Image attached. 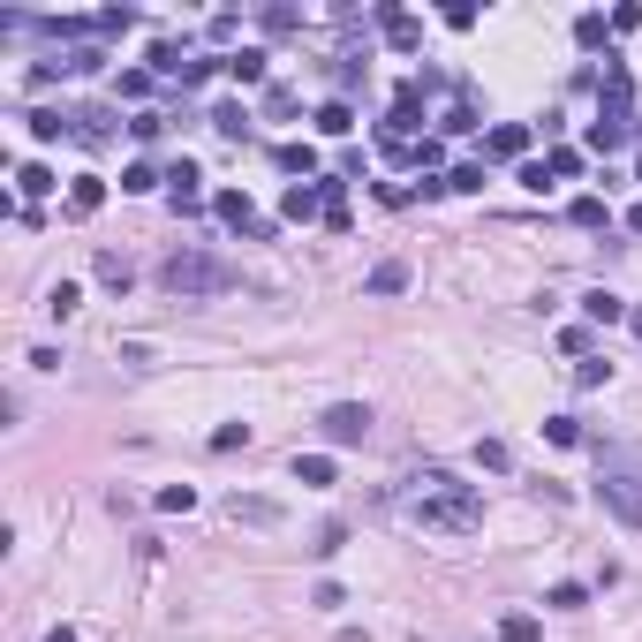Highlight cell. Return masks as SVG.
I'll use <instances>...</instances> for the list:
<instances>
[{"label": "cell", "instance_id": "6da1fadb", "mask_svg": "<svg viewBox=\"0 0 642 642\" xmlns=\"http://www.w3.org/2000/svg\"><path fill=\"white\" fill-rule=\"evenodd\" d=\"M401 514H408L416 529H431V537H469V529H484V499H476V484H461L454 469L408 476Z\"/></svg>", "mask_w": 642, "mask_h": 642}, {"label": "cell", "instance_id": "7a4b0ae2", "mask_svg": "<svg viewBox=\"0 0 642 642\" xmlns=\"http://www.w3.org/2000/svg\"><path fill=\"white\" fill-rule=\"evenodd\" d=\"M597 507H605L612 522L642 529V454H627V446H597Z\"/></svg>", "mask_w": 642, "mask_h": 642}, {"label": "cell", "instance_id": "3957f363", "mask_svg": "<svg viewBox=\"0 0 642 642\" xmlns=\"http://www.w3.org/2000/svg\"><path fill=\"white\" fill-rule=\"evenodd\" d=\"M159 288L182 295V303H204V295H227V288H235V265L212 257V250H174L167 265H159Z\"/></svg>", "mask_w": 642, "mask_h": 642}, {"label": "cell", "instance_id": "277c9868", "mask_svg": "<svg viewBox=\"0 0 642 642\" xmlns=\"http://www.w3.org/2000/svg\"><path fill=\"white\" fill-rule=\"evenodd\" d=\"M318 431H325L333 446H363V439H371V408H363V401H333V408L318 416Z\"/></svg>", "mask_w": 642, "mask_h": 642}, {"label": "cell", "instance_id": "5b68a950", "mask_svg": "<svg viewBox=\"0 0 642 642\" xmlns=\"http://www.w3.org/2000/svg\"><path fill=\"white\" fill-rule=\"evenodd\" d=\"M212 212H220L227 227H235V235H250V242H265L272 227L257 220V204H250V189H220V197H212Z\"/></svg>", "mask_w": 642, "mask_h": 642}, {"label": "cell", "instance_id": "8992f818", "mask_svg": "<svg viewBox=\"0 0 642 642\" xmlns=\"http://www.w3.org/2000/svg\"><path fill=\"white\" fill-rule=\"evenodd\" d=\"M280 220H295V227L325 220V189H318V182H295L288 197H280Z\"/></svg>", "mask_w": 642, "mask_h": 642}, {"label": "cell", "instance_id": "52a82bcc", "mask_svg": "<svg viewBox=\"0 0 642 642\" xmlns=\"http://www.w3.org/2000/svg\"><path fill=\"white\" fill-rule=\"evenodd\" d=\"M378 31H386L393 53H416V46H423V23L408 16V8H378Z\"/></svg>", "mask_w": 642, "mask_h": 642}, {"label": "cell", "instance_id": "ba28073f", "mask_svg": "<svg viewBox=\"0 0 642 642\" xmlns=\"http://www.w3.org/2000/svg\"><path fill=\"white\" fill-rule=\"evenodd\" d=\"M167 197H174V212H204V174L189 167V159L167 174Z\"/></svg>", "mask_w": 642, "mask_h": 642}, {"label": "cell", "instance_id": "9c48e42d", "mask_svg": "<svg viewBox=\"0 0 642 642\" xmlns=\"http://www.w3.org/2000/svg\"><path fill=\"white\" fill-rule=\"evenodd\" d=\"M265 61H272V53H257V46L220 53V76H235V84H265Z\"/></svg>", "mask_w": 642, "mask_h": 642}, {"label": "cell", "instance_id": "30bf717a", "mask_svg": "<svg viewBox=\"0 0 642 642\" xmlns=\"http://www.w3.org/2000/svg\"><path fill=\"white\" fill-rule=\"evenodd\" d=\"M522 152H529V129H522V121H499V129L484 136V159H522Z\"/></svg>", "mask_w": 642, "mask_h": 642}, {"label": "cell", "instance_id": "8fae6325", "mask_svg": "<svg viewBox=\"0 0 642 642\" xmlns=\"http://www.w3.org/2000/svg\"><path fill=\"white\" fill-rule=\"evenodd\" d=\"M99 204H106V182H99V174H76V182H68V212H76V220H91Z\"/></svg>", "mask_w": 642, "mask_h": 642}, {"label": "cell", "instance_id": "7c38bea8", "mask_svg": "<svg viewBox=\"0 0 642 642\" xmlns=\"http://www.w3.org/2000/svg\"><path fill=\"white\" fill-rule=\"evenodd\" d=\"M582 318H590V325H620V318H627V303H620L612 288H590V295H582Z\"/></svg>", "mask_w": 642, "mask_h": 642}, {"label": "cell", "instance_id": "4fadbf2b", "mask_svg": "<svg viewBox=\"0 0 642 642\" xmlns=\"http://www.w3.org/2000/svg\"><path fill=\"white\" fill-rule=\"evenodd\" d=\"M91 272H99V280H106L114 295H129V280H136V265H129L121 250H99V265H91Z\"/></svg>", "mask_w": 642, "mask_h": 642}, {"label": "cell", "instance_id": "5bb4252c", "mask_svg": "<svg viewBox=\"0 0 642 642\" xmlns=\"http://www.w3.org/2000/svg\"><path fill=\"white\" fill-rule=\"evenodd\" d=\"M333 454H295V484H310V491H325V484H333Z\"/></svg>", "mask_w": 642, "mask_h": 642}, {"label": "cell", "instance_id": "9a60e30c", "mask_svg": "<svg viewBox=\"0 0 642 642\" xmlns=\"http://www.w3.org/2000/svg\"><path fill=\"white\" fill-rule=\"evenodd\" d=\"M363 288H371V295H401V288H408V265H401V257H386V265H371V280H363Z\"/></svg>", "mask_w": 642, "mask_h": 642}, {"label": "cell", "instance_id": "2e32d148", "mask_svg": "<svg viewBox=\"0 0 642 642\" xmlns=\"http://www.w3.org/2000/svg\"><path fill=\"white\" fill-rule=\"evenodd\" d=\"M348 129H355V106L348 99H325L318 106V136H348Z\"/></svg>", "mask_w": 642, "mask_h": 642}, {"label": "cell", "instance_id": "e0dca14e", "mask_svg": "<svg viewBox=\"0 0 642 642\" xmlns=\"http://www.w3.org/2000/svg\"><path fill=\"white\" fill-rule=\"evenodd\" d=\"M257 23H265V31H303V8H295V0H272V8H257Z\"/></svg>", "mask_w": 642, "mask_h": 642}, {"label": "cell", "instance_id": "ac0fdd59", "mask_svg": "<svg viewBox=\"0 0 642 642\" xmlns=\"http://www.w3.org/2000/svg\"><path fill=\"white\" fill-rule=\"evenodd\" d=\"M23 121H31L38 144H53V136H76V114H23Z\"/></svg>", "mask_w": 642, "mask_h": 642}, {"label": "cell", "instance_id": "d6986e66", "mask_svg": "<svg viewBox=\"0 0 642 642\" xmlns=\"http://www.w3.org/2000/svg\"><path fill=\"white\" fill-rule=\"evenodd\" d=\"M544 174H552V182H575V174H582V152H575V144H559V152H544Z\"/></svg>", "mask_w": 642, "mask_h": 642}, {"label": "cell", "instance_id": "ffe728a7", "mask_svg": "<svg viewBox=\"0 0 642 642\" xmlns=\"http://www.w3.org/2000/svg\"><path fill=\"white\" fill-rule=\"evenodd\" d=\"M159 182H167V174H159V167H144V159H136V167H121V189H129V197H152Z\"/></svg>", "mask_w": 642, "mask_h": 642}, {"label": "cell", "instance_id": "44dd1931", "mask_svg": "<svg viewBox=\"0 0 642 642\" xmlns=\"http://www.w3.org/2000/svg\"><path fill=\"white\" fill-rule=\"evenodd\" d=\"M476 469H491V476H507V469H514L507 439H476Z\"/></svg>", "mask_w": 642, "mask_h": 642}, {"label": "cell", "instance_id": "7402d4cb", "mask_svg": "<svg viewBox=\"0 0 642 642\" xmlns=\"http://www.w3.org/2000/svg\"><path fill=\"white\" fill-rule=\"evenodd\" d=\"M46 310H53V318H76V310H84V288H76V280H61V288H46Z\"/></svg>", "mask_w": 642, "mask_h": 642}, {"label": "cell", "instance_id": "603a6c76", "mask_svg": "<svg viewBox=\"0 0 642 642\" xmlns=\"http://www.w3.org/2000/svg\"><path fill=\"white\" fill-rule=\"evenodd\" d=\"M152 68H159V76H174V84H182V68H189V53L174 46V38H159V46H152Z\"/></svg>", "mask_w": 642, "mask_h": 642}, {"label": "cell", "instance_id": "cb8c5ba5", "mask_svg": "<svg viewBox=\"0 0 642 642\" xmlns=\"http://www.w3.org/2000/svg\"><path fill=\"white\" fill-rule=\"evenodd\" d=\"M235 522H257V529H272V522H280V507H272V499H242V491H235Z\"/></svg>", "mask_w": 642, "mask_h": 642}, {"label": "cell", "instance_id": "d4e9b609", "mask_svg": "<svg viewBox=\"0 0 642 642\" xmlns=\"http://www.w3.org/2000/svg\"><path fill=\"white\" fill-rule=\"evenodd\" d=\"M91 31H99V38H121V31H136V8H99V16H91Z\"/></svg>", "mask_w": 642, "mask_h": 642}, {"label": "cell", "instance_id": "484cf974", "mask_svg": "<svg viewBox=\"0 0 642 642\" xmlns=\"http://www.w3.org/2000/svg\"><path fill=\"white\" fill-rule=\"evenodd\" d=\"M469 129H476V106H469V99H454V106L439 114V136H469Z\"/></svg>", "mask_w": 642, "mask_h": 642}, {"label": "cell", "instance_id": "4316f807", "mask_svg": "<svg viewBox=\"0 0 642 642\" xmlns=\"http://www.w3.org/2000/svg\"><path fill=\"white\" fill-rule=\"evenodd\" d=\"M544 605H559V612H582V605H590V590H582V582H552V590H544Z\"/></svg>", "mask_w": 642, "mask_h": 642}, {"label": "cell", "instance_id": "83f0119b", "mask_svg": "<svg viewBox=\"0 0 642 642\" xmlns=\"http://www.w3.org/2000/svg\"><path fill=\"white\" fill-rule=\"evenodd\" d=\"M76 144H114V121L106 114H76Z\"/></svg>", "mask_w": 642, "mask_h": 642}, {"label": "cell", "instance_id": "f1b7e54d", "mask_svg": "<svg viewBox=\"0 0 642 642\" xmlns=\"http://www.w3.org/2000/svg\"><path fill=\"white\" fill-rule=\"evenodd\" d=\"M61 61H68V76H91V68H106V46H68Z\"/></svg>", "mask_w": 642, "mask_h": 642}, {"label": "cell", "instance_id": "f546056e", "mask_svg": "<svg viewBox=\"0 0 642 642\" xmlns=\"http://www.w3.org/2000/svg\"><path fill=\"white\" fill-rule=\"evenodd\" d=\"M280 167H288V174H303V182H310V174H318V152H310V144H280Z\"/></svg>", "mask_w": 642, "mask_h": 642}, {"label": "cell", "instance_id": "4dcf8cb0", "mask_svg": "<svg viewBox=\"0 0 642 642\" xmlns=\"http://www.w3.org/2000/svg\"><path fill=\"white\" fill-rule=\"evenodd\" d=\"M544 439L552 446H582V423L575 416H544Z\"/></svg>", "mask_w": 642, "mask_h": 642}, {"label": "cell", "instance_id": "1f68e13d", "mask_svg": "<svg viewBox=\"0 0 642 642\" xmlns=\"http://www.w3.org/2000/svg\"><path fill=\"white\" fill-rule=\"evenodd\" d=\"M567 220H575V227H605V197H575V204H567Z\"/></svg>", "mask_w": 642, "mask_h": 642}, {"label": "cell", "instance_id": "d6a6232c", "mask_svg": "<svg viewBox=\"0 0 642 642\" xmlns=\"http://www.w3.org/2000/svg\"><path fill=\"white\" fill-rule=\"evenodd\" d=\"M204 121H212V129H220V136H242V129H250V114H242V106H212V114H204Z\"/></svg>", "mask_w": 642, "mask_h": 642}, {"label": "cell", "instance_id": "836d02e7", "mask_svg": "<svg viewBox=\"0 0 642 642\" xmlns=\"http://www.w3.org/2000/svg\"><path fill=\"white\" fill-rule=\"evenodd\" d=\"M499 642H537V620H529V612H507V620H499Z\"/></svg>", "mask_w": 642, "mask_h": 642}, {"label": "cell", "instance_id": "e575fe53", "mask_svg": "<svg viewBox=\"0 0 642 642\" xmlns=\"http://www.w3.org/2000/svg\"><path fill=\"white\" fill-rule=\"evenodd\" d=\"M16 189H23V197H46V189H61V182H53V167H23Z\"/></svg>", "mask_w": 642, "mask_h": 642}, {"label": "cell", "instance_id": "d590c367", "mask_svg": "<svg viewBox=\"0 0 642 642\" xmlns=\"http://www.w3.org/2000/svg\"><path fill=\"white\" fill-rule=\"evenodd\" d=\"M235 446H250V423H220L212 431V454H235Z\"/></svg>", "mask_w": 642, "mask_h": 642}, {"label": "cell", "instance_id": "8d00e7d4", "mask_svg": "<svg viewBox=\"0 0 642 642\" xmlns=\"http://www.w3.org/2000/svg\"><path fill=\"white\" fill-rule=\"evenodd\" d=\"M189 507H197V491H189V484H167V491H159V514H189Z\"/></svg>", "mask_w": 642, "mask_h": 642}, {"label": "cell", "instance_id": "74e56055", "mask_svg": "<svg viewBox=\"0 0 642 642\" xmlns=\"http://www.w3.org/2000/svg\"><path fill=\"white\" fill-rule=\"evenodd\" d=\"M575 386H612V363H597V355H582V363H575Z\"/></svg>", "mask_w": 642, "mask_h": 642}, {"label": "cell", "instance_id": "f35d334b", "mask_svg": "<svg viewBox=\"0 0 642 642\" xmlns=\"http://www.w3.org/2000/svg\"><path fill=\"white\" fill-rule=\"evenodd\" d=\"M265 114L288 121V114H295V91H288V84H265Z\"/></svg>", "mask_w": 642, "mask_h": 642}, {"label": "cell", "instance_id": "ab89813d", "mask_svg": "<svg viewBox=\"0 0 642 642\" xmlns=\"http://www.w3.org/2000/svg\"><path fill=\"white\" fill-rule=\"evenodd\" d=\"M129 136H136V144H152V136H167V114H136V121H129Z\"/></svg>", "mask_w": 642, "mask_h": 642}, {"label": "cell", "instance_id": "60d3db41", "mask_svg": "<svg viewBox=\"0 0 642 642\" xmlns=\"http://www.w3.org/2000/svg\"><path fill=\"white\" fill-rule=\"evenodd\" d=\"M605 31H612L605 16H575V38H582V46H605Z\"/></svg>", "mask_w": 642, "mask_h": 642}, {"label": "cell", "instance_id": "b9f144b4", "mask_svg": "<svg viewBox=\"0 0 642 642\" xmlns=\"http://www.w3.org/2000/svg\"><path fill=\"white\" fill-rule=\"evenodd\" d=\"M446 189H461V197H476V189H484V167H454V174H446Z\"/></svg>", "mask_w": 642, "mask_h": 642}, {"label": "cell", "instance_id": "7bdbcfd3", "mask_svg": "<svg viewBox=\"0 0 642 642\" xmlns=\"http://www.w3.org/2000/svg\"><path fill=\"white\" fill-rule=\"evenodd\" d=\"M152 91V68H121V99H144Z\"/></svg>", "mask_w": 642, "mask_h": 642}, {"label": "cell", "instance_id": "ee69618b", "mask_svg": "<svg viewBox=\"0 0 642 642\" xmlns=\"http://www.w3.org/2000/svg\"><path fill=\"white\" fill-rule=\"evenodd\" d=\"M310 605H325V612H340V605H348V590H340V582H318V590H310Z\"/></svg>", "mask_w": 642, "mask_h": 642}, {"label": "cell", "instance_id": "f6af8a7d", "mask_svg": "<svg viewBox=\"0 0 642 642\" xmlns=\"http://www.w3.org/2000/svg\"><path fill=\"white\" fill-rule=\"evenodd\" d=\"M46 642H76V627H53V635H46Z\"/></svg>", "mask_w": 642, "mask_h": 642}, {"label": "cell", "instance_id": "bcb514c9", "mask_svg": "<svg viewBox=\"0 0 642 642\" xmlns=\"http://www.w3.org/2000/svg\"><path fill=\"white\" fill-rule=\"evenodd\" d=\"M627 227H635V235H642V204H635V212H627Z\"/></svg>", "mask_w": 642, "mask_h": 642}, {"label": "cell", "instance_id": "7dc6e473", "mask_svg": "<svg viewBox=\"0 0 642 642\" xmlns=\"http://www.w3.org/2000/svg\"><path fill=\"white\" fill-rule=\"evenodd\" d=\"M627 325H635V340H642V310H627Z\"/></svg>", "mask_w": 642, "mask_h": 642}, {"label": "cell", "instance_id": "c3c4849f", "mask_svg": "<svg viewBox=\"0 0 642 642\" xmlns=\"http://www.w3.org/2000/svg\"><path fill=\"white\" fill-rule=\"evenodd\" d=\"M635 182H642V167H635Z\"/></svg>", "mask_w": 642, "mask_h": 642}]
</instances>
